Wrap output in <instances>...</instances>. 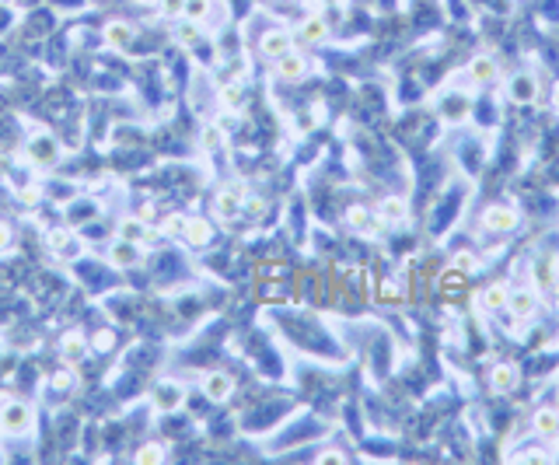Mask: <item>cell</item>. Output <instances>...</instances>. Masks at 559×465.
Instances as JSON below:
<instances>
[{
    "label": "cell",
    "mask_w": 559,
    "mask_h": 465,
    "mask_svg": "<svg viewBox=\"0 0 559 465\" xmlns=\"http://www.w3.org/2000/svg\"><path fill=\"white\" fill-rule=\"evenodd\" d=\"M35 423V409L25 402V399H14V395H0V430L7 438H25Z\"/></svg>",
    "instance_id": "obj_1"
},
{
    "label": "cell",
    "mask_w": 559,
    "mask_h": 465,
    "mask_svg": "<svg viewBox=\"0 0 559 465\" xmlns=\"http://www.w3.org/2000/svg\"><path fill=\"white\" fill-rule=\"evenodd\" d=\"M60 158H63V147H60V140L49 133V130H35L32 137H28V144H25V161L32 165V168H56L60 165Z\"/></svg>",
    "instance_id": "obj_2"
},
{
    "label": "cell",
    "mask_w": 559,
    "mask_h": 465,
    "mask_svg": "<svg viewBox=\"0 0 559 465\" xmlns=\"http://www.w3.org/2000/svg\"><path fill=\"white\" fill-rule=\"evenodd\" d=\"M479 224H482V231H486V235L507 238L510 231H517V228H521V210H517L514 203H489V206L482 210Z\"/></svg>",
    "instance_id": "obj_3"
},
{
    "label": "cell",
    "mask_w": 559,
    "mask_h": 465,
    "mask_svg": "<svg viewBox=\"0 0 559 465\" xmlns=\"http://www.w3.org/2000/svg\"><path fill=\"white\" fill-rule=\"evenodd\" d=\"M245 196H249V186H245L241 179H227L224 186L217 189V196H213V213H217L220 221H234V217H241Z\"/></svg>",
    "instance_id": "obj_4"
},
{
    "label": "cell",
    "mask_w": 559,
    "mask_h": 465,
    "mask_svg": "<svg viewBox=\"0 0 559 465\" xmlns=\"http://www.w3.org/2000/svg\"><path fill=\"white\" fill-rule=\"evenodd\" d=\"M521 368L514 364V361H500V364H493L489 371H486V388L493 392V395H514L517 392V385H521Z\"/></svg>",
    "instance_id": "obj_5"
},
{
    "label": "cell",
    "mask_w": 559,
    "mask_h": 465,
    "mask_svg": "<svg viewBox=\"0 0 559 465\" xmlns=\"http://www.w3.org/2000/svg\"><path fill=\"white\" fill-rule=\"evenodd\" d=\"M465 78L472 88H489V85H496V78H500V60H496L493 53H475L465 63Z\"/></svg>",
    "instance_id": "obj_6"
},
{
    "label": "cell",
    "mask_w": 559,
    "mask_h": 465,
    "mask_svg": "<svg viewBox=\"0 0 559 465\" xmlns=\"http://www.w3.org/2000/svg\"><path fill=\"white\" fill-rule=\"evenodd\" d=\"M507 101H514V105H535L539 101V78H535V70H514L507 78Z\"/></svg>",
    "instance_id": "obj_7"
},
{
    "label": "cell",
    "mask_w": 559,
    "mask_h": 465,
    "mask_svg": "<svg viewBox=\"0 0 559 465\" xmlns=\"http://www.w3.org/2000/svg\"><path fill=\"white\" fill-rule=\"evenodd\" d=\"M507 297H510V283L507 280H493V283H486L475 294V311L479 315H496V311L507 308Z\"/></svg>",
    "instance_id": "obj_8"
},
{
    "label": "cell",
    "mask_w": 559,
    "mask_h": 465,
    "mask_svg": "<svg viewBox=\"0 0 559 465\" xmlns=\"http://www.w3.org/2000/svg\"><path fill=\"white\" fill-rule=\"evenodd\" d=\"M507 308L517 315V318H525V322H532L535 315H539V308H542V297H539V287H532V283H525V287H510V297H507Z\"/></svg>",
    "instance_id": "obj_9"
},
{
    "label": "cell",
    "mask_w": 559,
    "mask_h": 465,
    "mask_svg": "<svg viewBox=\"0 0 559 465\" xmlns=\"http://www.w3.org/2000/svg\"><path fill=\"white\" fill-rule=\"evenodd\" d=\"M182 402H186V388H182V381H175V378L158 381L154 392H151V406H154L158 413H175Z\"/></svg>",
    "instance_id": "obj_10"
},
{
    "label": "cell",
    "mask_w": 559,
    "mask_h": 465,
    "mask_svg": "<svg viewBox=\"0 0 559 465\" xmlns=\"http://www.w3.org/2000/svg\"><path fill=\"white\" fill-rule=\"evenodd\" d=\"M532 434L539 438V441H546V445H556L559 441V406H539L535 413H532Z\"/></svg>",
    "instance_id": "obj_11"
},
{
    "label": "cell",
    "mask_w": 559,
    "mask_h": 465,
    "mask_svg": "<svg viewBox=\"0 0 559 465\" xmlns=\"http://www.w3.org/2000/svg\"><path fill=\"white\" fill-rule=\"evenodd\" d=\"M199 392H203L206 402L220 406V402H227V399L234 395V378L227 371H206L203 381H199Z\"/></svg>",
    "instance_id": "obj_12"
},
{
    "label": "cell",
    "mask_w": 559,
    "mask_h": 465,
    "mask_svg": "<svg viewBox=\"0 0 559 465\" xmlns=\"http://www.w3.org/2000/svg\"><path fill=\"white\" fill-rule=\"evenodd\" d=\"M273 74H277V78L283 81V85H297V81H304V78L311 74V60H308L304 53L290 49L287 56H280V60H277Z\"/></svg>",
    "instance_id": "obj_13"
},
{
    "label": "cell",
    "mask_w": 559,
    "mask_h": 465,
    "mask_svg": "<svg viewBox=\"0 0 559 465\" xmlns=\"http://www.w3.org/2000/svg\"><path fill=\"white\" fill-rule=\"evenodd\" d=\"M559 277V263L553 252H539L532 263H528V283L539 287V290H549Z\"/></svg>",
    "instance_id": "obj_14"
},
{
    "label": "cell",
    "mask_w": 559,
    "mask_h": 465,
    "mask_svg": "<svg viewBox=\"0 0 559 465\" xmlns=\"http://www.w3.org/2000/svg\"><path fill=\"white\" fill-rule=\"evenodd\" d=\"M290 49H294V32H287V28H266L259 35V56H266L273 63L280 56H287Z\"/></svg>",
    "instance_id": "obj_15"
},
{
    "label": "cell",
    "mask_w": 559,
    "mask_h": 465,
    "mask_svg": "<svg viewBox=\"0 0 559 465\" xmlns=\"http://www.w3.org/2000/svg\"><path fill=\"white\" fill-rule=\"evenodd\" d=\"M332 35V25L325 21V14H308L297 32H294V42H304V46H322L325 39Z\"/></svg>",
    "instance_id": "obj_16"
},
{
    "label": "cell",
    "mask_w": 559,
    "mask_h": 465,
    "mask_svg": "<svg viewBox=\"0 0 559 465\" xmlns=\"http://www.w3.org/2000/svg\"><path fill=\"white\" fill-rule=\"evenodd\" d=\"M377 210V217L388 224V228H402L406 221H409V199L406 196H395V192H388V196H381V203L374 206Z\"/></svg>",
    "instance_id": "obj_17"
},
{
    "label": "cell",
    "mask_w": 559,
    "mask_h": 465,
    "mask_svg": "<svg viewBox=\"0 0 559 465\" xmlns=\"http://www.w3.org/2000/svg\"><path fill=\"white\" fill-rule=\"evenodd\" d=\"M213 224L206 221V217H186V231H182V238H186L189 249H210L213 245Z\"/></svg>",
    "instance_id": "obj_18"
},
{
    "label": "cell",
    "mask_w": 559,
    "mask_h": 465,
    "mask_svg": "<svg viewBox=\"0 0 559 465\" xmlns=\"http://www.w3.org/2000/svg\"><path fill=\"white\" fill-rule=\"evenodd\" d=\"M108 259H112L115 266L130 270V266H140V263H144V249H140V242H126V238H115V242L108 245Z\"/></svg>",
    "instance_id": "obj_19"
},
{
    "label": "cell",
    "mask_w": 559,
    "mask_h": 465,
    "mask_svg": "<svg viewBox=\"0 0 559 465\" xmlns=\"http://www.w3.org/2000/svg\"><path fill=\"white\" fill-rule=\"evenodd\" d=\"M88 354H92V350H88V340H84L81 333H67V336L60 340V357H63V364H70V368H74V364H84Z\"/></svg>",
    "instance_id": "obj_20"
},
{
    "label": "cell",
    "mask_w": 559,
    "mask_h": 465,
    "mask_svg": "<svg viewBox=\"0 0 559 465\" xmlns=\"http://www.w3.org/2000/svg\"><path fill=\"white\" fill-rule=\"evenodd\" d=\"M154 231L147 228V221L144 217H137V213H130V217H123L119 224H115V238H126V242H147Z\"/></svg>",
    "instance_id": "obj_21"
},
{
    "label": "cell",
    "mask_w": 559,
    "mask_h": 465,
    "mask_svg": "<svg viewBox=\"0 0 559 465\" xmlns=\"http://www.w3.org/2000/svg\"><path fill=\"white\" fill-rule=\"evenodd\" d=\"M133 39H137V28H133L130 21H108V25H105V42H108L112 49H130Z\"/></svg>",
    "instance_id": "obj_22"
},
{
    "label": "cell",
    "mask_w": 559,
    "mask_h": 465,
    "mask_svg": "<svg viewBox=\"0 0 559 465\" xmlns=\"http://www.w3.org/2000/svg\"><path fill=\"white\" fill-rule=\"evenodd\" d=\"M172 39H175L179 46H186V49H196V46L203 42V25H196V21H189V18H175Z\"/></svg>",
    "instance_id": "obj_23"
},
{
    "label": "cell",
    "mask_w": 559,
    "mask_h": 465,
    "mask_svg": "<svg viewBox=\"0 0 559 465\" xmlns=\"http://www.w3.org/2000/svg\"><path fill=\"white\" fill-rule=\"evenodd\" d=\"M224 144H227L224 126H220V123H203V130H199V147H203V154H220Z\"/></svg>",
    "instance_id": "obj_24"
},
{
    "label": "cell",
    "mask_w": 559,
    "mask_h": 465,
    "mask_svg": "<svg viewBox=\"0 0 559 465\" xmlns=\"http://www.w3.org/2000/svg\"><path fill=\"white\" fill-rule=\"evenodd\" d=\"M217 101H220L224 108H231V112H241V108H245V101H249L245 85H241V81H224V85H220V92H217Z\"/></svg>",
    "instance_id": "obj_25"
},
{
    "label": "cell",
    "mask_w": 559,
    "mask_h": 465,
    "mask_svg": "<svg viewBox=\"0 0 559 465\" xmlns=\"http://www.w3.org/2000/svg\"><path fill=\"white\" fill-rule=\"evenodd\" d=\"M189 101H192V108H196V112H203V108L213 101V88H210V78H206V74H196V78H192Z\"/></svg>",
    "instance_id": "obj_26"
},
{
    "label": "cell",
    "mask_w": 559,
    "mask_h": 465,
    "mask_svg": "<svg viewBox=\"0 0 559 465\" xmlns=\"http://www.w3.org/2000/svg\"><path fill=\"white\" fill-rule=\"evenodd\" d=\"M165 459H168V448H165V445H158V441H151V445H140V448H137V459H133V462L158 465V462H165Z\"/></svg>",
    "instance_id": "obj_27"
},
{
    "label": "cell",
    "mask_w": 559,
    "mask_h": 465,
    "mask_svg": "<svg viewBox=\"0 0 559 465\" xmlns=\"http://www.w3.org/2000/svg\"><path fill=\"white\" fill-rule=\"evenodd\" d=\"M70 242H74V235H70L67 228H53V231L46 235V245H49V252H56V256H67Z\"/></svg>",
    "instance_id": "obj_28"
},
{
    "label": "cell",
    "mask_w": 559,
    "mask_h": 465,
    "mask_svg": "<svg viewBox=\"0 0 559 465\" xmlns=\"http://www.w3.org/2000/svg\"><path fill=\"white\" fill-rule=\"evenodd\" d=\"M74 385H77V378H74L70 368H60V371L49 374V388H53V392H60V395H70V392H74Z\"/></svg>",
    "instance_id": "obj_29"
},
{
    "label": "cell",
    "mask_w": 559,
    "mask_h": 465,
    "mask_svg": "<svg viewBox=\"0 0 559 465\" xmlns=\"http://www.w3.org/2000/svg\"><path fill=\"white\" fill-rule=\"evenodd\" d=\"M210 4H213V0H186L182 18L196 21V25H206V18H210Z\"/></svg>",
    "instance_id": "obj_30"
},
{
    "label": "cell",
    "mask_w": 559,
    "mask_h": 465,
    "mask_svg": "<svg viewBox=\"0 0 559 465\" xmlns=\"http://www.w3.org/2000/svg\"><path fill=\"white\" fill-rule=\"evenodd\" d=\"M241 213H245L249 221H263V217L270 213V203H266L263 196H245V206H241Z\"/></svg>",
    "instance_id": "obj_31"
},
{
    "label": "cell",
    "mask_w": 559,
    "mask_h": 465,
    "mask_svg": "<svg viewBox=\"0 0 559 465\" xmlns=\"http://www.w3.org/2000/svg\"><path fill=\"white\" fill-rule=\"evenodd\" d=\"M451 266H455V270H458V273H465V277H472V273H475V270H479V266H482V259H479V256H475V252H458V256H455V263H451Z\"/></svg>",
    "instance_id": "obj_32"
},
{
    "label": "cell",
    "mask_w": 559,
    "mask_h": 465,
    "mask_svg": "<svg viewBox=\"0 0 559 465\" xmlns=\"http://www.w3.org/2000/svg\"><path fill=\"white\" fill-rule=\"evenodd\" d=\"M182 231H186V217L182 213H168L165 224H161V235L165 238H182Z\"/></svg>",
    "instance_id": "obj_33"
},
{
    "label": "cell",
    "mask_w": 559,
    "mask_h": 465,
    "mask_svg": "<svg viewBox=\"0 0 559 465\" xmlns=\"http://www.w3.org/2000/svg\"><path fill=\"white\" fill-rule=\"evenodd\" d=\"M224 21H227V4H224V0H213V4H210V18H206L203 28H220Z\"/></svg>",
    "instance_id": "obj_34"
},
{
    "label": "cell",
    "mask_w": 559,
    "mask_h": 465,
    "mask_svg": "<svg viewBox=\"0 0 559 465\" xmlns=\"http://www.w3.org/2000/svg\"><path fill=\"white\" fill-rule=\"evenodd\" d=\"M158 11H161L165 18H182V11H186V0H158Z\"/></svg>",
    "instance_id": "obj_35"
},
{
    "label": "cell",
    "mask_w": 559,
    "mask_h": 465,
    "mask_svg": "<svg viewBox=\"0 0 559 465\" xmlns=\"http://www.w3.org/2000/svg\"><path fill=\"white\" fill-rule=\"evenodd\" d=\"M377 301H391V304H398V301H402V294H398V287H395V283H384V287H381V294H377Z\"/></svg>",
    "instance_id": "obj_36"
},
{
    "label": "cell",
    "mask_w": 559,
    "mask_h": 465,
    "mask_svg": "<svg viewBox=\"0 0 559 465\" xmlns=\"http://www.w3.org/2000/svg\"><path fill=\"white\" fill-rule=\"evenodd\" d=\"M318 462H350V459H346V452H339V448H325V452L318 455Z\"/></svg>",
    "instance_id": "obj_37"
},
{
    "label": "cell",
    "mask_w": 559,
    "mask_h": 465,
    "mask_svg": "<svg viewBox=\"0 0 559 465\" xmlns=\"http://www.w3.org/2000/svg\"><path fill=\"white\" fill-rule=\"evenodd\" d=\"M14 245V231H11V224H0V252H7Z\"/></svg>",
    "instance_id": "obj_38"
},
{
    "label": "cell",
    "mask_w": 559,
    "mask_h": 465,
    "mask_svg": "<svg viewBox=\"0 0 559 465\" xmlns=\"http://www.w3.org/2000/svg\"><path fill=\"white\" fill-rule=\"evenodd\" d=\"M7 175H11V158L0 154V179H7Z\"/></svg>",
    "instance_id": "obj_39"
},
{
    "label": "cell",
    "mask_w": 559,
    "mask_h": 465,
    "mask_svg": "<svg viewBox=\"0 0 559 465\" xmlns=\"http://www.w3.org/2000/svg\"><path fill=\"white\" fill-rule=\"evenodd\" d=\"M553 108H556V112H559V81H556V85H553Z\"/></svg>",
    "instance_id": "obj_40"
},
{
    "label": "cell",
    "mask_w": 559,
    "mask_h": 465,
    "mask_svg": "<svg viewBox=\"0 0 559 465\" xmlns=\"http://www.w3.org/2000/svg\"><path fill=\"white\" fill-rule=\"evenodd\" d=\"M11 4H18V0H0V7H11Z\"/></svg>",
    "instance_id": "obj_41"
},
{
    "label": "cell",
    "mask_w": 559,
    "mask_h": 465,
    "mask_svg": "<svg viewBox=\"0 0 559 465\" xmlns=\"http://www.w3.org/2000/svg\"><path fill=\"white\" fill-rule=\"evenodd\" d=\"M273 4H297V0H273Z\"/></svg>",
    "instance_id": "obj_42"
},
{
    "label": "cell",
    "mask_w": 559,
    "mask_h": 465,
    "mask_svg": "<svg viewBox=\"0 0 559 465\" xmlns=\"http://www.w3.org/2000/svg\"><path fill=\"white\" fill-rule=\"evenodd\" d=\"M140 4H158V0H140Z\"/></svg>",
    "instance_id": "obj_43"
},
{
    "label": "cell",
    "mask_w": 559,
    "mask_h": 465,
    "mask_svg": "<svg viewBox=\"0 0 559 465\" xmlns=\"http://www.w3.org/2000/svg\"><path fill=\"white\" fill-rule=\"evenodd\" d=\"M556 406H559V402H556Z\"/></svg>",
    "instance_id": "obj_44"
}]
</instances>
